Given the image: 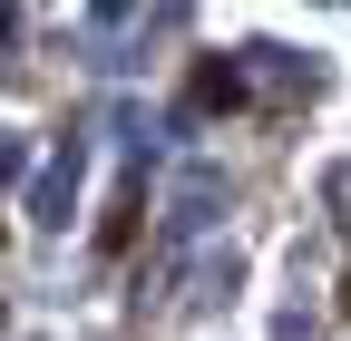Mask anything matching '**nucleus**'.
<instances>
[{
    "label": "nucleus",
    "mask_w": 351,
    "mask_h": 341,
    "mask_svg": "<svg viewBox=\"0 0 351 341\" xmlns=\"http://www.w3.org/2000/svg\"><path fill=\"white\" fill-rule=\"evenodd\" d=\"M0 244H10V225H0Z\"/></svg>",
    "instance_id": "2"
},
{
    "label": "nucleus",
    "mask_w": 351,
    "mask_h": 341,
    "mask_svg": "<svg viewBox=\"0 0 351 341\" xmlns=\"http://www.w3.org/2000/svg\"><path fill=\"white\" fill-rule=\"evenodd\" d=\"M186 98H195V108H244V68H234V59H205V68L186 78Z\"/></svg>",
    "instance_id": "1"
}]
</instances>
